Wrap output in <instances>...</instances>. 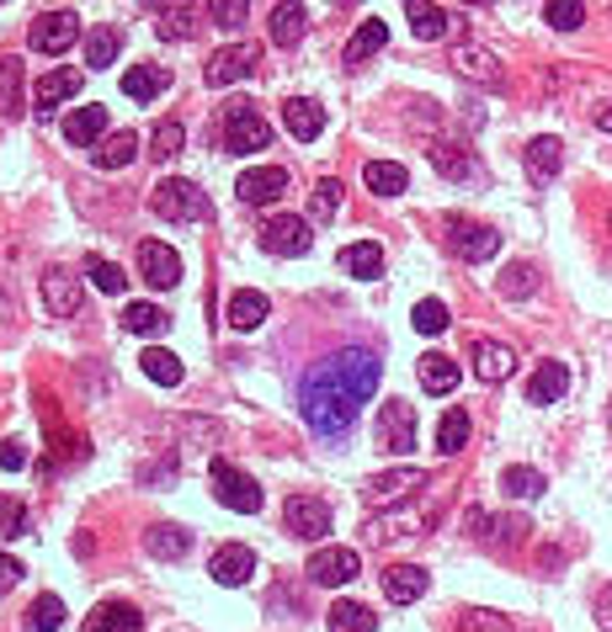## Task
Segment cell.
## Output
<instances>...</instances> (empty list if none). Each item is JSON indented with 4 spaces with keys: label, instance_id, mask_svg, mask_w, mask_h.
I'll use <instances>...</instances> for the list:
<instances>
[{
    "label": "cell",
    "instance_id": "obj_63",
    "mask_svg": "<svg viewBox=\"0 0 612 632\" xmlns=\"http://www.w3.org/2000/svg\"><path fill=\"white\" fill-rule=\"evenodd\" d=\"M341 6H352V0H341Z\"/></svg>",
    "mask_w": 612,
    "mask_h": 632
},
{
    "label": "cell",
    "instance_id": "obj_60",
    "mask_svg": "<svg viewBox=\"0 0 612 632\" xmlns=\"http://www.w3.org/2000/svg\"><path fill=\"white\" fill-rule=\"evenodd\" d=\"M608 235H612V213H608Z\"/></svg>",
    "mask_w": 612,
    "mask_h": 632
},
{
    "label": "cell",
    "instance_id": "obj_23",
    "mask_svg": "<svg viewBox=\"0 0 612 632\" xmlns=\"http://www.w3.org/2000/svg\"><path fill=\"white\" fill-rule=\"evenodd\" d=\"M267 293H256V287H245V293H235L229 298V308H224V319H229V330H240V335H250V330H261V319H267Z\"/></svg>",
    "mask_w": 612,
    "mask_h": 632
},
{
    "label": "cell",
    "instance_id": "obj_46",
    "mask_svg": "<svg viewBox=\"0 0 612 632\" xmlns=\"http://www.w3.org/2000/svg\"><path fill=\"white\" fill-rule=\"evenodd\" d=\"M186 144V128L176 118H165V122H154V133H150V154L154 160H171V154H182Z\"/></svg>",
    "mask_w": 612,
    "mask_h": 632
},
{
    "label": "cell",
    "instance_id": "obj_48",
    "mask_svg": "<svg viewBox=\"0 0 612 632\" xmlns=\"http://www.w3.org/2000/svg\"><path fill=\"white\" fill-rule=\"evenodd\" d=\"M309 213H314V218H336L341 213V181L336 176L314 181V192H309Z\"/></svg>",
    "mask_w": 612,
    "mask_h": 632
},
{
    "label": "cell",
    "instance_id": "obj_49",
    "mask_svg": "<svg viewBox=\"0 0 612 632\" xmlns=\"http://www.w3.org/2000/svg\"><path fill=\"white\" fill-rule=\"evenodd\" d=\"M544 22H549L554 32H576L586 22V6L581 0H549V6H544Z\"/></svg>",
    "mask_w": 612,
    "mask_h": 632
},
{
    "label": "cell",
    "instance_id": "obj_22",
    "mask_svg": "<svg viewBox=\"0 0 612 632\" xmlns=\"http://www.w3.org/2000/svg\"><path fill=\"white\" fill-rule=\"evenodd\" d=\"M75 96H80V75H75V69H54V75H43V80L32 86V107L49 118L60 101H75Z\"/></svg>",
    "mask_w": 612,
    "mask_h": 632
},
{
    "label": "cell",
    "instance_id": "obj_26",
    "mask_svg": "<svg viewBox=\"0 0 612 632\" xmlns=\"http://www.w3.org/2000/svg\"><path fill=\"white\" fill-rule=\"evenodd\" d=\"M139 622H144V617H139V606L101 601L92 617H86V628H80V632H139Z\"/></svg>",
    "mask_w": 612,
    "mask_h": 632
},
{
    "label": "cell",
    "instance_id": "obj_37",
    "mask_svg": "<svg viewBox=\"0 0 612 632\" xmlns=\"http://www.w3.org/2000/svg\"><path fill=\"white\" fill-rule=\"evenodd\" d=\"M139 367H144V378L160 383V389H176V383H182V357L165 351V346H150V351L139 357Z\"/></svg>",
    "mask_w": 612,
    "mask_h": 632
},
{
    "label": "cell",
    "instance_id": "obj_58",
    "mask_svg": "<svg viewBox=\"0 0 612 632\" xmlns=\"http://www.w3.org/2000/svg\"><path fill=\"white\" fill-rule=\"evenodd\" d=\"M597 622H602V628H612V585H602V590H597Z\"/></svg>",
    "mask_w": 612,
    "mask_h": 632
},
{
    "label": "cell",
    "instance_id": "obj_41",
    "mask_svg": "<svg viewBox=\"0 0 612 632\" xmlns=\"http://www.w3.org/2000/svg\"><path fill=\"white\" fill-rule=\"evenodd\" d=\"M463 447H469V415H463V410H448V415L437 421V451L453 457V451H463Z\"/></svg>",
    "mask_w": 612,
    "mask_h": 632
},
{
    "label": "cell",
    "instance_id": "obj_8",
    "mask_svg": "<svg viewBox=\"0 0 612 632\" xmlns=\"http://www.w3.org/2000/svg\"><path fill=\"white\" fill-rule=\"evenodd\" d=\"M43 303H49V314H54V319H75V314H80V303H86L80 276H75L69 266H49V271H43Z\"/></svg>",
    "mask_w": 612,
    "mask_h": 632
},
{
    "label": "cell",
    "instance_id": "obj_57",
    "mask_svg": "<svg viewBox=\"0 0 612 632\" xmlns=\"http://www.w3.org/2000/svg\"><path fill=\"white\" fill-rule=\"evenodd\" d=\"M17 579H22V564H17L11 553H0V590H11Z\"/></svg>",
    "mask_w": 612,
    "mask_h": 632
},
{
    "label": "cell",
    "instance_id": "obj_20",
    "mask_svg": "<svg viewBox=\"0 0 612 632\" xmlns=\"http://www.w3.org/2000/svg\"><path fill=\"white\" fill-rule=\"evenodd\" d=\"M431 574L421 569V564H395V569H384V596L395 606H416L421 596H427Z\"/></svg>",
    "mask_w": 612,
    "mask_h": 632
},
{
    "label": "cell",
    "instance_id": "obj_11",
    "mask_svg": "<svg viewBox=\"0 0 612 632\" xmlns=\"http://www.w3.org/2000/svg\"><path fill=\"white\" fill-rule=\"evenodd\" d=\"M75 32H80V17H75V11H43L28 28V37L37 54H64V48L75 43Z\"/></svg>",
    "mask_w": 612,
    "mask_h": 632
},
{
    "label": "cell",
    "instance_id": "obj_51",
    "mask_svg": "<svg viewBox=\"0 0 612 632\" xmlns=\"http://www.w3.org/2000/svg\"><path fill=\"white\" fill-rule=\"evenodd\" d=\"M410 325H416L421 335H442V330H448V303H442V298H421V303H416V314H410Z\"/></svg>",
    "mask_w": 612,
    "mask_h": 632
},
{
    "label": "cell",
    "instance_id": "obj_38",
    "mask_svg": "<svg viewBox=\"0 0 612 632\" xmlns=\"http://www.w3.org/2000/svg\"><path fill=\"white\" fill-rule=\"evenodd\" d=\"M389 43V28L373 17V22H357V32H352V43H346V64H367L378 48Z\"/></svg>",
    "mask_w": 612,
    "mask_h": 632
},
{
    "label": "cell",
    "instance_id": "obj_61",
    "mask_svg": "<svg viewBox=\"0 0 612 632\" xmlns=\"http://www.w3.org/2000/svg\"><path fill=\"white\" fill-rule=\"evenodd\" d=\"M469 6H485V0H469Z\"/></svg>",
    "mask_w": 612,
    "mask_h": 632
},
{
    "label": "cell",
    "instance_id": "obj_5",
    "mask_svg": "<svg viewBox=\"0 0 612 632\" xmlns=\"http://www.w3.org/2000/svg\"><path fill=\"white\" fill-rule=\"evenodd\" d=\"M282 526H288L293 537H304V542L331 537V505L314 500V494H293V500L282 505Z\"/></svg>",
    "mask_w": 612,
    "mask_h": 632
},
{
    "label": "cell",
    "instance_id": "obj_10",
    "mask_svg": "<svg viewBox=\"0 0 612 632\" xmlns=\"http://www.w3.org/2000/svg\"><path fill=\"white\" fill-rule=\"evenodd\" d=\"M357 569H363V558H357L352 547H314V558H309V579H314V585H325V590L352 585Z\"/></svg>",
    "mask_w": 612,
    "mask_h": 632
},
{
    "label": "cell",
    "instance_id": "obj_28",
    "mask_svg": "<svg viewBox=\"0 0 612 632\" xmlns=\"http://www.w3.org/2000/svg\"><path fill=\"white\" fill-rule=\"evenodd\" d=\"M186 547H192V537H186L182 526H171V521H160V526H150V532H144V553H150V558H160V564H176V558H186Z\"/></svg>",
    "mask_w": 612,
    "mask_h": 632
},
{
    "label": "cell",
    "instance_id": "obj_55",
    "mask_svg": "<svg viewBox=\"0 0 612 632\" xmlns=\"http://www.w3.org/2000/svg\"><path fill=\"white\" fill-rule=\"evenodd\" d=\"M0 468H6V473L28 468V451H22V442H0Z\"/></svg>",
    "mask_w": 612,
    "mask_h": 632
},
{
    "label": "cell",
    "instance_id": "obj_33",
    "mask_svg": "<svg viewBox=\"0 0 612 632\" xmlns=\"http://www.w3.org/2000/svg\"><path fill=\"white\" fill-rule=\"evenodd\" d=\"M133 154H139V133L118 128L112 139H101V150H92V160L96 171H122V165H133Z\"/></svg>",
    "mask_w": 612,
    "mask_h": 632
},
{
    "label": "cell",
    "instance_id": "obj_15",
    "mask_svg": "<svg viewBox=\"0 0 612 632\" xmlns=\"http://www.w3.org/2000/svg\"><path fill=\"white\" fill-rule=\"evenodd\" d=\"M139 271H144L150 287H176V282H182V255H176L171 244L144 240L139 244Z\"/></svg>",
    "mask_w": 612,
    "mask_h": 632
},
{
    "label": "cell",
    "instance_id": "obj_24",
    "mask_svg": "<svg viewBox=\"0 0 612 632\" xmlns=\"http://www.w3.org/2000/svg\"><path fill=\"white\" fill-rule=\"evenodd\" d=\"M522 160H527V176H533L538 186H544V181L559 176V165H565V144L544 133V139H533V144L522 150Z\"/></svg>",
    "mask_w": 612,
    "mask_h": 632
},
{
    "label": "cell",
    "instance_id": "obj_40",
    "mask_svg": "<svg viewBox=\"0 0 612 632\" xmlns=\"http://www.w3.org/2000/svg\"><path fill=\"white\" fill-rule=\"evenodd\" d=\"M325 622H331V632H373L378 628V617H373L363 601H336Z\"/></svg>",
    "mask_w": 612,
    "mask_h": 632
},
{
    "label": "cell",
    "instance_id": "obj_31",
    "mask_svg": "<svg viewBox=\"0 0 612 632\" xmlns=\"http://www.w3.org/2000/svg\"><path fill=\"white\" fill-rule=\"evenodd\" d=\"M272 43L277 48H293L299 37H304V28H309V11L299 6V0H282V6H272Z\"/></svg>",
    "mask_w": 612,
    "mask_h": 632
},
{
    "label": "cell",
    "instance_id": "obj_30",
    "mask_svg": "<svg viewBox=\"0 0 612 632\" xmlns=\"http://www.w3.org/2000/svg\"><path fill=\"white\" fill-rule=\"evenodd\" d=\"M405 17H410V32H416L421 43L448 37V11H442L437 0H405Z\"/></svg>",
    "mask_w": 612,
    "mask_h": 632
},
{
    "label": "cell",
    "instance_id": "obj_19",
    "mask_svg": "<svg viewBox=\"0 0 612 632\" xmlns=\"http://www.w3.org/2000/svg\"><path fill=\"white\" fill-rule=\"evenodd\" d=\"M208 574H214L218 585L235 590V585H245V579L256 574V553H250L245 542H224V547L214 553V564H208Z\"/></svg>",
    "mask_w": 612,
    "mask_h": 632
},
{
    "label": "cell",
    "instance_id": "obj_18",
    "mask_svg": "<svg viewBox=\"0 0 612 632\" xmlns=\"http://www.w3.org/2000/svg\"><path fill=\"white\" fill-rule=\"evenodd\" d=\"M28 112V64L17 54L0 59V118H22Z\"/></svg>",
    "mask_w": 612,
    "mask_h": 632
},
{
    "label": "cell",
    "instance_id": "obj_16",
    "mask_svg": "<svg viewBox=\"0 0 612 632\" xmlns=\"http://www.w3.org/2000/svg\"><path fill=\"white\" fill-rule=\"evenodd\" d=\"M250 69H256V48H250V43H229V48H218L214 59H208V86L250 80Z\"/></svg>",
    "mask_w": 612,
    "mask_h": 632
},
{
    "label": "cell",
    "instance_id": "obj_17",
    "mask_svg": "<svg viewBox=\"0 0 612 632\" xmlns=\"http://www.w3.org/2000/svg\"><path fill=\"white\" fill-rule=\"evenodd\" d=\"M282 128H288L299 144H314V139L325 133V107H320L314 96H293V101L282 107Z\"/></svg>",
    "mask_w": 612,
    "mask_h": 632
},
{
    "label": "cell",
    "instance_id": "obj_44",
    "mask_svg": "<svg viewBox=\"0 0 612 632\" xmlns=\"http://www.w3.org/2000/svg\"><path fill=\"white\" fill-rule=\"evenodd\" d=\"M533 293H538V271L527 261H512L501 271V298H533Z\"/></svg>",
    "mask_w": 612,
    "mask_h": 632
},
{
    "label": "cell",
    "instance_id": "obj_1",
    "mask_svg": "<svg viewBox=\"0 0 612 632\" xmlns=\"http://www.w3.org/2000/svg\"><path fill=\"white\" fill-rule=\"evenodd\" d=\"M378 378H384V361L363 346H352L325 367H314L299 383V415L314 436H346L352 421L363 415V404L373 399V389H378Z\"/></svg>",
    "mask_w": 612,
    "mask_h": 632
},
{
    "label": "cell",
    "instance_id": "obj_9",
    "mask_svg": "<svg viewBox=\"0 0 612 632\" xmlns=\"http://www.w3.org/2000/svg\"><path fill=\"white\" fill-rule=\"evenodd\" d=\"M448 244L459 250L463 261H490L495 250H501V235L490 229V224H474V218H448Z\"/></svg>",
    "mask_w": 612,
    "mask_h": 632
},
{
    "label": "cell",
    "instance_id": "obj_7",
    "mask_svg": "<svg viewBox=\"0 0 612 632\" xmlns=\"http://www.w3.org/2000/svg\"><path fill=\"white\" fill-rule=\"evenodd\" d=\"M282 192H288V171H282V165H250V171L235 181V197H240L245 208H272Z\"/></svg>",
    "mask_w": 612,
    "mask_h": 632
},
{
    "label": "cell",
    "instance_id": "obj_54",
    "mask_svg": "<svg viewBox=\"0 0 612 632\" xmlns=\"http://www.w3.org/2000/svg\"><path fill=\"white\" fill-rule=\"evenodd\" d=\"M459 632H517V628H512L501 611H463Z\"/></svg>",
    "mask_w": 612,
    "mask_h": 632
},
{
    "label": "cell",
    "instance_id": "obj_42",
    "mask_svg": "<svg viewBox=\"0 0 612 632\" xmlns=\"http://www.w3.org/2000/svg\"><path fill=\"white\" fill-rule=\"evenodd\" d=\"M118 48H122L118 28H96L92 37H86V64H92V69H107V64L118 59Z\"/></svg>",
    "mask_w": 612,
    "mask_h": 632
},
{
    "label": "cell",
    "instance_id": "obj_39",
    "mask_svg": "<svg viewBox=\"0 0 612 632\" xmlns=\"http://www.w3.org/2000/svg\"><path fill=\"white\" fill-rule=\"evenodd\" d=\"M165 325H171V314L154 308V303H128V308H122V330L128 335H160Z\"/></svg>",
    "mask_w": 612,
    "mask_h": 632
},
{
    "label": "cell",
    "instance_id": "obj_59",
    "mask_svg": "<svg viewBox=\"0 0 612 632\" xmlns=\"http://www.w3.org/2000/svg\"><path fill=\"white\" fill-rule=\"evenodd\" d=\"M597 128H602V133H612V101L602 107V112H597Z\"/></svg>",
    "mask_w": 612,
    "mask_h": 632
},
{
    "label": "cell",
    "instance_id": "obj_3",
    "mask_svg": "<svg viewBox=\"0 0 612 632\" xmlns=\"http://www.w3.org/2000/svg\"><path fill=\"white\" fill-rule=\"evenodd\" d=\"M224 150L229 154H256V150H267L272 144V128H267V118L256 112V107H224Z\"/></svg>",
    "mask_w": 612,
    "mask_h": 632
},
{
    "label": "cell",
    "instance_id": "obj_36",
    "mask_svg": "<svg viewBox=\"0 0 612 632\" xmlns=\"http://www.w3.org/2000/svg\"><path fill=\"white\" fill-rule=\"evenodd\" d=\"M421 389L427 393H453L459 389V361L442 357V351H427V357H421Z\"/></svg>",
    "mask_w": 612,
    "mask_h": 632
},
{
    "label": "cell",
    "instance_id": "obj_56",
    "mask_svg": "<svg viewBox=\"0 0 612 632\" xmlns=\"http://www.w3.org/2000/svg\"><path fill=\"white\" fill-rule=\"evenodd\" d=\"M527 532H533L527 521H495V532H490V537H495V542H522Z\"/></svg>",
    "mask_w": 612,
    "mask_h": 632
},
{
    "label": "cell",
    "instance_id": "obj_35",
    "mask_svg": "<svg viewBox=\"0 0 612 632\" xmlns=\"http://www.w3.org/2000/svg\"><path fill=\"white\" fill-rule=\"evenodd\" d=\"M427 154H431V165H437L448 181L474 176V160H469V150H463V144H453V139H431Z\"/></svg>",
    "mask_w": 612,
    "mask_h": 632
},
{
    "label": "cell",
    "instance_id": "obj_27",
    "mask_svg": "<svg viewBox=\"0 0 612 632\" xmlns=\"http://www.w3.org/2000/svg\"><path fill=\"white\" fill-rule=\"evenodd\" d=\"M101 133H107V107H75L69 122H64V139H69L75 150H92Z\"/></svg>",
    "mask_w": 612,
    "mask_h": 632
},
{
    "label": "cell",
    "instance_id": "obj_21",
    "mask_svg": "<svg viewBox=\"0 0 612 632\" xmlns=\"http://www.w3.org/2000/svg\"><path fill=\"white\" fill-rule=\"evenodd\" d=\"M469 361H474V378H480V383H501V378H512V367H517L512 346H501V340H474V346H469Z\"/></svg>",
    "mask_w": 612,
    "mask_h": 632
},
{
    "label": "cell",
    "instance_id": "obj_25",
    "mask_svg": "<svg viewBox=\"0 0 612 632\" xmlns=\"http://www.w3.org/2000/svg\"><path fill=\"white\" fill-rule=\"evenodd\" d=\"M565 389H570V367L565 361H544L533 372V383H527V404H559Z\"/></svg>",
    "mask_w": 612,
    "mask_h": 632
},
{
    "label": "cell",
    "instance_id": "obj_32",
    "mask_svg": "<svg viewBox=\"0 0 612 632\" xmlns=\"http://www.w3.org/2000/svg\"><path fill=\"white\" fill-rule=\"evenodd\" d=\"M363 181H367V192H373V197H399V192L410 186V171H405L399 160H367Z\"/></svg>",
    "mask_w": 612,
    "mask_h": 632
},
{
    "label": "cell",
    "instance_id": "obj_14",
    "mask_svg": "<svg viewBox=\"0 0 612 632\" xmlns=\"http://www.w3.org/2000/svg\"><path fill=\"white\" fill-rule=\"evenodd\" d=\"M378 442H384L389 451H410V447H416V404L389 399V404L378 410Z\"/></svg>",
    "mask_w": 612,
    "mask_h": 632
},
{
    "label": "cell",
    "instance_id": "obj_52",
    "mask_svg": "<svg viewBox=\"0 0 612 632\" xmlns=\"http://www.w3.org/2000/svg\"><path fill=\"white\" fill-rule=\"evenodd\" d=\"M0 537H28V505L22 500H11V494H0Z\"/></svg>",
    "mask_w": 612,
    "mask_h": 632
},
{
    "label": "cell",
    "instance_id": "obj_34",
    "mask_svg": "<svg viewBox=\"0 0 612 632\" xmlns=\"http://www.w3.org/2000/svg\"><path fill=\"white\" fill-rule=\"evenodd\" d=\"M341 271H346V276H363V282H373V276H384V250H378L373 240L346 244V250H341Z\"/></svg>",
    "mask_w": 612,
    "mask_h": 632
},
{
    "label": "cell",
    "instance_id": "obj_43",
    "mask_svg": "<svg viewBox=\"0 0 612 632\" xmlns=\"http://www.w3.org/2000/svg\"><path fill=\"white\" fill-rule=\"evenodd\" d=\"M501 489H506L512 500H538V494H544V473L517 462V468H506V473H501Z\"/></svg>",
    "mask_w": 612,
    "mask_h": 632
},
{
    "label": "cell",
    "instance_id": "obj_2",
    "mask_svg": "<svg viewBox=\"0 0 612 632\" xmlns=\"http://www.w3.org/2000/svg\"><path fill=\"white\" fill-rule=\"evenodd\" d=\"M150 208L160 213L165 224H197V218H208V197L186 176H165V181H154Z\"/></svg>",
    "mask_w": 612,
    "mask_h": 632
},
{
    "label": "cell",
    "instance_id": "obj_45",
    "mask_svg": "<svg viewBox=\"0 0 612 632\" xmlns=\"http://www.w3.org/2000/svg\"><path fill=\"white\" fill-rule=\"evenodd\" d=\"M154 32H160L165 43H186V37L197 32V11H192V6H176V11H165V17L154 22Z\"/></svg>",
    "mask_w": 612,
    "mask_h": 632
},
{
    "label": "cell",
    "instance_id": "obj_12",
    "mask_svg": "<svg viewBox=\"0 0 612 632\" xmlns=\"http://www.w3.org/2000/svg\"><path fill=\"white\" fill-rule=\"evenodd\" d=\"M416 489H427V473H421V468H395V473L367 479L363 500H367V505H399V500H410Z\"/></svg>",
    "mask_w": 612,
    "mask_h": 632
},
{
    "label": "cell",
    "instance_id": "obj_13",
    "mask_svg": "<svg viewBox=\"0 0 612 632\" xmlns=\"http://www.w3.org/2000/svg\"><path fill=\"white\" fill-rule=\"evenodd\" d=\"M453 69H459L463 80H474V86H485V90H506L501 59H495L490 48H480V43H463L459 54H453Z\"/></svg>",
    "mask_w": 612,
    "mask_h": 632
},
{
    "label": "cell",
    "instance_id": "obj_4",
    "mask_svg": "<svg viewBox=\"0 0 612 632\" xmlns=\"http://www.w3.org/2000/svg\"><path fill=\"white\" fill-rule=\"evenodd\" d=\"M208 479H214V494H218V505H224V511H240V515L261 511V489H256V479H250V473H240L235 462L214 457Z\"/></svg>",
    "mask_w": 612,
    "mask_h": 632
},
{
    "label": "cell",
    "instance_id": "obj_29",
    "mask_svg": "<svg viewBox=\"0 0 612 632\" xmlns=\"http://www.w3.org/2000/svg\"><path fill=\"white\" fill-rule=\"evenodd\" d=\"M165 86H171V69H160V64H133V69L122 75V96H128V101H154Z\"/></svg>",
    "mask_w": 612,
    "mask_h": 632
},
{
    "label": "cell",
    "instance_id": "obj_50",
    "mask_svg": "<svg viewBox=\"0 0 612 632\" xmlns=\"http://www.w3.org/2000/svg\"><path fill=\"white\" fill-rule=\"evenodd\" d=\"M64 622V601L60 596H37V601L28 606V628L32 632H54Z\"/></svg>",
    "mask_w": 612,
    "mask_h": 632
},
{
    "label": "cell",
    "instance_id": "obj_53",
    "mask_svg": "<svg viewBox=\"0 0 612 632\" xmlns=\"http://www.w3.org/2000/svg\"><path fill=\"white\" fill-rule=\"evenodd\" d=\"M245 11H250V0H208V17H214V28H224V32L245 28Z\"/></svg>",
    "mask_w": 612,
    "mask_h": 632
},
{
    "label": "cell",
    "instance_id": "obj_62",
    "mask_svg": "<svg viewBox=\"0 0 612 632\" xmlns=\"http://www.w3.org/2000/svg\"><path fill=\"white\" fill-rule=\"evenodd\" d=\"M144 6H160V0H144Z\"/></svg>",
    "mask_w": 612,
    "mask_h": 632
},
{
    "label": "cell",
    "instance_id": "obj_6",
    "mask_svg": "<svg viewBox=\"0 0 612 632\" xmlns=\"http://www.w3.org/2000/svg\"><path fill=\"white\" fill-rule=\"evenodd\" d=\"M314 235H309V218H293V213H277L261 224V250L267 255H304Z\"/></svg>",
    "mask_w": 612,
    "mask_h": 632
},
{
    "label": "cell",
    "instance_id": "obj_47",
    "mask_svg": "<svg viewBox=\"0 0 612 632\" xmlns=\"http://www.w3.org/2000/svg\"><path fill=\"white\" fill-rule=\"evenodd\" d=\"M86 276L96 282V293H112V298H118L122 287H128V276H122V266H112L107 255H86Z\"/></svg>",
    "mask_w": 612,
    "mask_h": 632
}]
</instances>
